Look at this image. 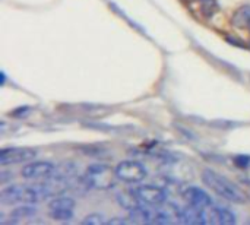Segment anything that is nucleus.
<instances>
[{
    "mask_svg": "<svg viewBox=\"0 0 250 225\" xmlns=\"http://www.w3.org/2000/svg\"><path fill=\"white\" fill-rule=\"evenodd\" d=\"M202 180L211 190H214L217 195H220L221 198H224L230 202L245 204L248 201L246 195L242 192L240 187H237L227 177L221 176L220 173H217L214 170H204L202 171Z\"/></svg>",
    "mask_w": 250,
    "mask_h": 225,
    "instance_id": "obj_1",
    "label": "nucleus"
},
{
    "mask_svg": "<svg viewBox=\"0 0 250 225\" xmlns=\"http://www.w3.org/2000/svg\"><path fill=\"white\" fill-rule=\"evenodd\" d=\"M117 180L119 179L116 174V168H111L110 165L100 163L88 165L83 174V182L89 187L97 190H108L114 187Z\"/></svg>",
    "mask_w": 250,
    "mask_h": 225,
    "instance_id": "obj_2",
    "label": "nucleus"
},
{
    "mask_svg": "<svg viewBox=\"0 0 250 225\" xmlns=\"http://www.w3.org/2000/svg\"><path fill=\"white\" fill-rule=\"evenodd\" d=\"M0 201L4 205H34L41 201V196L34 186L26 187L21 184H10L1 190Z\"/></svg>",
    "mask_w": 250,
    "mask_h": 225,
    "instance_id": "obj_3",
    "label": "nucleus"
},
{
    "mask_svg": "<svg viewBox=\"0 0 250 225\" xmlns=\"http://www.w3.org/2000/svg\"><path fill=\"white\" fill-rule=\"evenodd\" d=\"M130 193L135 196V199L145 206L158 208L161 205L167 204V193L161 187L152 186V184H142L138 187H133Z\"/></svg>",
    "mask_w": 250,
    "mask_h": 225,
    "instance_id": "obj_4",
    "label": "nucleus"
},
{
    "mask_svg": "<svg viewBox=\"0 0 250 225\" xmlns=\"http://www.w3.org/2000/svg\"><path fill=\"white\" fill-rule=\"evenodd\" d=\"M116 174L119 180L135 184L144 182L148 176V171L144 164L133 160H125L116 165Z\"/></svg>",
    "mask_w": 250,
    "mask_h": 225,
    "instance_id": "obj_5",
    "label": "nucleus"
},
{
    "mask_svg": "<svg viewBox=\"0 0 250 225\" xmlns=\"http://www.w3.org/2000/svg\"><path fill=\"white\" fill-rule=\"evenodd\" d=\"M37 157V151L34 148L28 146H12V148H4L0 152V164L4 165H12V164H21V163H28Z\"/></svg>",
    "mask_w": 250,
    "mask_h": 225,
    "instance_id": "obj_6",
    "label": "nucleus"
},
{
    "mask_svg": "<svg viewBox=\"0 0 250 225\" xmlns=\"http://www.w3.org/2000/svg\"><path fill=\"white\" fill-rule=\"evenodd\" d=\"M21 173L26 180H50L56 174V165L50 161H35L26 164Z\"/></svg>",
    "mask_w": 250,
    "mask_h": 225,
    "instance_id": "obj_7",
    "label": "nucleus"
},
{
    "mask_svg": "<svg viewBox=\"0 0 250 225\" xmlns=\"http://www.w3.org/2000/svg\"><path fill=\"white\" fill-rule=\"evenodd\" d=\"M207 217L208 223L211 224H236V215L226 206H209L207 208Z\"/></svg>",
    "mask_w": 250,
    "mask_h": 225,
    "instance_id": "obj_8",
    "label": "nucleus"
},
{
    "mask_svg": "<svg viewBox=\"0 0 250 225\" xmlns=\"http://www.w3.org/2000/svg\"><path fill=\"white\" fill-rule=\"evenodd\" d=\"M185 199L188 201L189 205H193V206H198V208H202V209H207L209 206H212V199L211 196L199 189V187H188L185 190Z\"/></svg>",
    "mask_w": 250,
    "mask_h": 225,
    "instance_id": "obj_9",
    "label": "nucleus"
},
{
    "mask_svg": "<svg viewBox=\"0 0 250 225\" xmlns=\"http://www.w3.org/2000/svg\"><path fill=\"white\" fill-rule=\"evenodd\" d=\"M185 224H208L207 209L189 205L188 208L180 209V221Z\"/></svg>",
    "mask_w": 250,
    "mask_h": 225,
    "instance_id": "obj_10",
    "label": "nucleus"
},
{
    "mask_svg": "<svg viewBox=\"0 0 250 225\" xmlns=\"http://www.w3.org/2000/svg\"><path fill=\"white\" fill-rule=\"evenodd\" d=\"M35 217H37V209L32 208L31 205H21L19 208L13 209V212L10 214V220L13 223L29 221V220H32Z\"/></svg>",
    "mask_w": 250,
    "mask_h": 225,
    "instance_id": "obj_11",
    "label": "nucleus"
},
{
    "mask_svg": "<svg viewBox=\"0 0 250 225\" xmlns=\"http://www.w3.org/2000/svg\"><path fill=\"white\" fill-rule=\"evenodd\" d=\"M75 209V201L70 198H54L48 204V211H73Z\"/></svg>",
    "mask_w": 250,
    "mask_h": 225,
    "instance_id": "obj_12",
    "label": "nucleus"
},
{
    "mask_svg": "<svg viewBox=\"0 0 250 225\" xmlns=\"http://www.w3.org/2000/svg\"><path fill=\"white\" fill-rule=\"evenodd\" d=\"M234 23L239 26V28H246L250 31V6H243L240 7L234 18H233Z\"/></svg>",
    "mask_w": 250,
    "mask_h": 225,
    "instance_id": "obj_13",
    "label": "nucleus"
},
{
    "mask_svg": "<svg viewBox=\"0 0 250 225\" xmlns=\"http://www.w3.org/2000/svg\"><path fill=\"white\" fill-rule=\"evenodd\" d=\"M82 223L86 225H101L107 224L108 220H107L103 214H98V212H97V214H89L88 217H85Z\"/></svg>",
    "mask_w": 250,
    "mask_h": 225,
    "instance_id": "obj_14",
    "label": "nucleus"
},
{
    "mask_svg": "<svg viewBox=\"0 0 250 225\" xmlns=\"http://www.w3.org/2000/svg\"><path fill=\"white\" fill-rule=\"evenodd\" d=\"M48 214L56 221H69L73 218V211H48Z\"/></svg>",
    "mask_w": 250,
    "mask_h": 225,
    "instance_id": "obj_15",
    "label": "nucleus"
},
{
    "mask_svg": "<svg viewBox=\"0 0 250 225\" xmlns=\"http://www.w3.org/2000/svg\"><path fill=\"white\" fill-rule=\"evenodd\" d=\"M130 223V220H123V218H113V220H108V224L114 225V224H127Z\"/></svg>",
    "mask_w": 250,
    "mask_h": 225,
    "instance_id": "obj_16",
    "label": "nucleus"
},
{
    "mask_svg": "<svg viewBox=\"0 0 250 225\" xmlns=\"http://www.w3.org/2000/svg\"><path fill=\"white\" fill-rule=\"evenodd\" d=\"M204 1H209V0H204Z\"/></svg>",
    "mask_w": 250,
    "mask_h": 225,
    "instance_id": "obj_17",
    "label": "nucleus"
}]
</instances>
